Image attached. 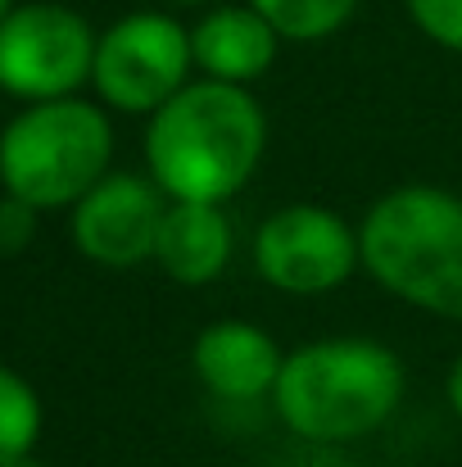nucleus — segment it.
I'll return each instance as SVG.
<instances>
[{"instance_id":"obj_1","label":"nucleus","mask_w":462,"mask_h":467,"mask_svg":"<svg viewBox=\"0 0 462 467\" xmlns=\"http://www.w3.org/2000/svg\"><path fill=\"white\" fill-rule=\"evenodd\" d=\"M268 146L259 100L236 82H186L146 128V168L168 200L227 204L245 191Z\"/></svg>"},{"instance_id":"obj_5","label":"nucleus","mask_w":462,"mask_h":467,"mask_svg":"<svg viewBox=\"0 0 462 467\" xmlns=\"http://www.w3.org/2000/svg\"><path fill=\"white\" fill-rule=\"evenodd\" d=\"M190 68V27H181L172 14L137 9L100 32L91 87L118 114H154L186 87Z\"/></svg>"},{"instance_id":"obj_17","label":"nucleus","mask_w":462,"mask_h":467,"mask_svg":"<svg viewBox=\"0 0 462 467\" xmlns=\"http://www.w3.org/2000/svg\"><path fill=\"white\" fill-rule=\"evenodd\" d=\"M445 395H449V404H454V413L462 418V354L454 358V368H449V381H445Z\"/></svg>"},{"instance_id":"obj_13","label":"nucleus","mask_w":462,"mask_h":467,"mask_svg":"<svg viewBox=\"0 0 462 467\" xmlns=\"http://www.w3.org/2000/svg\"><path fill=\"white\" fill-rule=\"evenodd\" d=\"M36 436H41V400L14 368L0 363V463L32 454Z\"/></svg>"},{"instance_id":"obj_15","label":"nucleus","mask_w":462,"mask_h":467,"mask_svg":"<svg viewBox=\"0 0 462 467\" xmlns=\"http://www.w3.org/2000/svg\"><path fill=\"white\" fill-rule=\"evenodd\" d=\"M36 213L41 209H32L27 200H18V195H0V259H14V254H23L27 245H32V236H36Z\"/></svg>"},{"instance_id":"obj_7","label":"nucleus","mask_w":462,"mask_h":467,"mask_svg":"<svg viewBox=\"0 0 462 467\" xmlns=\"http://www.w3.org/2000/svg\"><path fill=\"white\" fill-rule=\"evenodd\" d=\"M254 268L272 291L331 296L358 268V232L326 204H286L254 232Z\"/></svg>"},{"instance_id":"obj_12","label":"nucleus","mask_w":462,"mask_h":467,"mask_svg":"<svg viewBox=\"0 0 462 467\" xmlns=\"http://www.w3.org/2000/svg\"><path fill=\"white\" fill-rule=\"evenodd\" d=\"M245 5H254L282 32V41H326L358 14V0H245Z\"/></svg>"},{"instance_id":"obj_16","label":"nucleus","mask_w":462,"mask_h":467,"mask_svg":"<svg viewBox=\"0 0 462 467\" xmlns=\"http://www.w3.org/2000/svg\"><path fill=\"white\" fill-rule=\"evenodd\" d=\"M268 467H358V463L344 454V445H308V441H300L291 454H277Z\"/></svg>"},{"instance_id":"obj_14","label":"nucleus","mask_w":462,"mask_h":467,"mask_svg":"<svg viewBox=\"0 0 462 467\" xmlns=\"http://www.w3.org/2000/svg\"><path fill=\"white\" fill-rule=\"evenodd\" d=\"M404 9L426 41L462 55V0H404Z\"/></svg>"},{"instance_id":"obj_10","label":"nucleus","mask_w":462,"mask_h":467,"mask_svg":"<svg viewBox=\"0 0 462 467\" xmlns=\"http://www.w3.org/2000/svg\"><path fill=\"white\" fill-rule=\"evenodd\" d=\"M282 50V32L254 5H218L190 27L195 68L213 82L250 87L259 82Z\"/></svg>"},{"instance_id":"obj_11","label":"nucleus","mask_w":462,"mask_h":467,"mask_svg":"<svg viewBox=\"0 0 462 467\" xmlns=\"http://www.w3.org/2000/svg\"><path fill=\"white\" fill-rule=\"evenodd\" d=\"M236 250L231 218L222 204L204 200H168L159 241H154V264L177 282V286H209L213 277L227 273Z\"/></svg>"},{"instance_id":"obj_6","label":"nucleus","mask_w":462,"mask_h":467,"mask_svg":"<svg viewBox=\"0 0 462 467\" xmlns=\"http://www.w3.org/2000/svg\"><path fill=\"white\" fill-rule=\"evenodd\" d=\"M96 41L100 36L91 23L68 5H14L0 23V91L27 105L73 96L82 82H91Z\"/></svg>"},{"instance_id":"obj_8","label":"nucleus","mask_w":462,"mask_h":467,"mask_svg":"<svg viewBox=\"0 0 462 467\" xmlns=\"http://www.w3.org/2000/svg\"><path fill=\"white\" fill-rule=\"evenodd\" d=\"M168 195L154 177L141 172H105L73 204V245L100 268H137L154 259L159 223Z\"/></svg>"},{"instance_id":"obj_20","label":"nucleus","mask_w":462,"mask_h":467,"mask_svg":"<svg viewBox=\"0 0 462 467\" xmlns=\"http://www.w3.org/2000/svg\"><path fill=\"white\" fill-rule=\"evenodd\" d=\"M168 5H204V0H168Z\"/></svg>"},{"instance_id":"obj_19","label":"nucleus","mask_w":462,"mask_h":467,"mask_svg":"<svg viewBox=\"0 0 462 467\" xmlns=\"http://www.w3.org/2000/svg\"><path fill=\"white\" fill-rule=\"evenodd\" d=\"M9 9H14V0H0V23L9 18Z\"/></svg>"},{"instance_id":"obj_9","label":"nucleus","mask_w":462,"mask_h":467,"mask_svg":"<svg viewBox=\"0 0 462 467\" xmlns=\"http://www.w3.org/2000/svg\"><path fill=\"white\" fill-rule=\"evenodd\" d=\"M282 363H286L282 345L245 317L209 322L190 349V368H195L200 386L227 404H254V400L272 395Z\"/></svg>"},{"instance_id":"obj_18","label":"nucleus","mask_w":462,"mask_h":467,"mask_svg":"<svg viewBox=\"0 0 462 467\" xmlns=\"http://www.w3.org/2000/svg\"><path fill=\"white\" fill-rule=\"evenodd\" d=\"M0 467H46V463H36L32 454H18V459H5Z\"/></svg>"},{"instance_id":"obj_4","label":"nucleus","mask_w":462,"mask_h":467,"mask_svg":"<svg viewBox=\"0 0 462 467\" xmlns=\"http://www.w3.org/2000/svg\"><path fill=\"white\" fill-rule=\"evenodd\" d=\"M114 159L109 114L91 100H36L0 132V186L32 209H73Z\"/></svg>"},{"instance_id":"obj_2","label":"nucleus","mask_w":462,"mask_h":467,"mask_svg":"<svg viewBox=\"0 0 462 467\" xmlns=\"http://www.w3.org/2000/svg\"><path fill=\"white\" fill-rule=\"evenodd\" d=\"M404 400V363L372 336H326L295 345L282 363L272 409L308 445H354L376 436Z\"/></svg>"},{"instance_id":"obj_3","label":"nucleus","mask_w":462,"mask_h":467,"mask_svg":"<svg viewBox=\"0 0 462 467\" xmlns=\"http://www.w3.org/2000/svg\"><path fill=\"white\" fill-rule=\"evenodd\" d=\"M367 277L408 309L462 322V195L445 186H395L358 223Z\"/></svg>"}]
</instances>
